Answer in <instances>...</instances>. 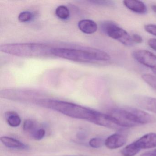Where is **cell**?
Masks as SVG:
<instances>
[{"label": "cell", "instance_id": "1", "mask_svg": "<svg viewBox=\"0 0 156 156\" xmlns=\"http://www.w3.org/2000/svg\"><path fill=\"white\" fill-rule=\"evenodd\" d=\"M36 104L63 115L77 119L91 121L95 110L71 102L53 99L36 100Z\"/></svg>", "mask_w": 156, "mask_h": 156}, {"label": "cell", "instance_id": "2", "mask_svg": "<svg viewBox=\"0 0 156 156\" xmlns=\"http://www.w3.org/2000/svg\"><path fill=\"white\" fill-rule=\"evenodd\" d=\"M51 54L59 58L79 62H107L111 58L109 55L106 52L94 48H88L86 50L67 48H52Z\"/></svg>", "mask_w": 156, "mask_h": 156}, {"label": "cell", "instance_id": "3", "mask_svg": "<svg viewBox=\"0 0 156 156\" xmlns=\"http://www.w3.org/2000/svg\"><path fill=\"white\" fill-rule=\"evenodd\" d=\"M2 52L22 57H41L52 55V48L36 43L9 44L1 46Z\"/></svg>", "mask_w": 156, "mask_h": 156}, {"label": "cell", "instance_id": "4", "mask_svg": "<svg viewBox=\"0 0 156 156\" xmlns=\"http://www.w3.org/2000/svg\"><path fill=\"white\" fill-rule=\"evenodd\" d=\"M101 30L105 34L110 38L116 40L123 45L131 46L135 44L128 33L119 27L116 23L111 21H106L102 23Z\"/></svg>", "mask_w": 156, "mask_h": 156}, {"label": "cell", "instance_id": "5", "mask_svg": "<svg viewBox=\"0 0 156 156\" xmlns=\"http://www.w3.org/2000/svg\"><path fill=\"white\" fill-rule=\"evenodd\" d=\"M133 58L139 63L151 69L156 76V55L149 51L140 50L132 53Z\"/></svg>", "mask_w": 156, "mask_h": 156}, {"label": "cell", "instance_id": "6", "mask_svg": "<svg viewBox=\"0 0 156 156\" xmlns=\"http://www.w3.org/2000/svg\"><path fill=\"white\" fill-rule=\"evenodd\" d=\"M133 121L138 126L151 124L156 121L154 116L142 109L134 108H127Z\"/></svg>", "mask_w": 156, "mask_h": 156}, {"label": "cell", "instance_id": "7", "mask_svg": "<svg viewBox=\"0 0 156 156\" xmlns=\"http://www.w3.org/2000/svg\"><path fill=\"white\" fill-rule=\"evenodd\" d=\"M134 142L140 151L156 147V133L153 132L147 133Z\"/></svg>", "mask_w": 156, "mask_h": 156}, {"label": "cell", "instance_id": "8", "mask_svg": "<svg viewBox=\"0 0 156 156\" xmlns=\"http://www.w3.org/2000/svg\"><path fill=\"white\" fill-rule=\"evenodd\" d=\"M126 136L122 133L112 134L105 140V145L109 149H116L123 147L127 142Z\"/></svg>", "mask_w": 156, "mask_h": 156}, {"label": "cell", "instance_id": "9", "mask_svg": "<svg viewBox=\"0 0 156 156\" xmlns=\"http://www.w3.org/2000/svg\"><path fill=\"white\" fill-rule=\"evenodd\" d=\"M135 101L139 107L156 114V98L139 96L135 98Z\"/></svg>", "mask_w": 156, "mask_h": 156}, {"label": "cell", "instance_id": "10", "mask_svg": "<svg viewBox=\"0 0 156 156\" xmlns=\"http://www.w3.org/2000/svg\"><path fill=\"white\" fill-rule=\"evenodd\" d=\"M124 6L129 10L140 14H146L147 9L144 2L138 0H125L123 1Z\"/></svg>", "mask_w": 156, "mask_h": 156}, {"label": "cell", "instance_id": "11", "mask_svg": "<svg viewBox=\"0 0 156 156\" xmlns=\"http://www.w3.org/2000/svg\"><path fill=\"white\" fill-rule=\"evenodd\" d=\"M1 140L4 146L9 148L26 150L28 148L27 145L20 140L11 137L3 136L1 137Z\"/></svg>", "mask_w": 156, "mask_h": 156}, {"label": "cell", "instance_id": "12", "mask_svg": "<svg viewBox=\"0 0 156 156\" xmlns=\"http://www.w3.org/2000/svg\"><path fill=\"white\" fill-rule=\"evenodd\" d=\"M79 30L86 34H92L96 32L98 25L94 21L89 20H84L80 21L78 23Z\"/></svg>", "mask_w": 156, "mask_h": 156}, {"label": "cell", "instance_id": "13", "mask_svg": "<svg viewBox=\"0 0 156 156\" xmlns=\"http://www.w3.org/2000/svg\"><path fill=\"white\" fill-rule=\"evenodd\" d=\"M5 117L7 123L10 126L12 127H17L21 123L20 117L15 111H7L5 113Z\"/></svg>", "mask_w": 156, "mask_h": 156}, {"label": "cell", "instance_id": "14", "mask_svg": "<svg viewBox=\"0 0 156 156\" xmlns=\"http://www.w3.org/2000/svg\"><path fill=\"white\" fill-rule=\"evenodd\" d=\"M134 142L127 145L121 151L122 156H135L139 151Z\"/></svg>", "mask_w": 156, "mask_h": 156}, {"label": "cell", "instance_id": "15", "mask_svg": "<svg viewBox=\"0 0 156 156\" xmlns=\"http://www.w3.org/2000/svg\"><path fill=\"white\" fill-rule=\"evenodd\" d=\"M39 128L37 123L31 119H26L23 123V130L30 136H31L32 134Z\"/></svg>", "mask_w": 156, "mask_h": 156}, {"label": "cell", "instance_id": "16", "mask_svg": "<svg viewBox=\"0 0 156 156\" xmlns=\"http://www.w3.org/2000/svg\"><path fill=\"white\" fill-rule=\"evenodd\" d=\"M56 16L62 20H66L70 16V11L67 7L65 6H60L55 10Z\"/></svg>", "mask_w": 156, "mask_h": 156}, {"label": "cell", "instance_id": "17", "mask_svg": "<svg viewBox=\"0 0 156 156\" xmlns=\"http://www.w3.org/2000/svg\"><path fill=\"white\" fill-rule=\"evenodd\" d=\"M142 78L151 87L156 90V76L145 74L142 76Z\"/></svg>", "mask_w": 156, "mask_h": 156}, {"label": "cell", "instance_id": "18", "mask_svg": "<svg viewBox=\"0 0 156 156\" xmlns=\"http://www.w3.org/2000/svg\"><path fill=\"white\" fill-rule=\"evenodd\" d=\"M105 141L100 137H94L91 139L89 142V146L94 148H99L105 145Z\"/></svg>", "mask_w": 156, "mask_h": 156}, {"label": "cell", "instance_id": "19", "mask_svg": "<svg viewBox=\"0 0 156 156\" xmlns=\"http://www.w3.org/2000/svg\"><path fill=\"white\" fill-rule=\"evenodd\" d=\"M33 16V15L30 12L23 11L19 14L18 19L21 22H28L32 19Z\"/></svg>", "mask_w": 156, "mask_h": 156}, {"label": "cell", "instance_id": "20", "mask_svg": "<svg viewBox=\"0 0 156 156\" xmlns=\"http://www.w3.org/2000/svg\"><path fill=\"white\" fill-rule=\"evenodd\" d=\"M45 129L39 128L32 134L30 136L35 140H41L45 136Z\"/></svg>", "mask_w": 156, "mask_h": 156}, {"label": "cell", "instance_id": "21", "mask_svg": "<svg viewBox=\"0 0 156 156\" xmlns=\"http://www.w3.org/2000/svg\"><path fill=\"white\" fill-rule=\"evenodd\" d=\"M144 29L147 32L150 34L156 36V24H148L144 26Z\"/></svg>", "mask_w": 156, "mask_h": 156}, {"label": "cell", "instance_id": "22", "mask_svg": "<svg viewBox=\"0 0 156 156\" xmlns=\"http://www.w3.org/2000/svg\"><path fill=\"white\" fill-rule=\"evenodd\" d=\"M90 2L97 4V5H102V6H113L115 3L112 1H92Z\"/></svg>", "mask_w": 156, "mask_h": 156}, {"label": "cell", "instance_id": "23", "mask_svg": "<svg viewBox=\"0 0 156 156\" xmlns=\"http://www.w3.org/2000/svg\"><path fill=\"white\" fill-rule=\"evenodd\" d=\"M131 38L134 44H141L143 41L142 37L138 34H132Z\"/></svg>", "mask_w": 156, "mask_h": 156}, {"label": "cell", "instance_id": "24", "mask_svg": "<svg viewBox=\"0 0 156 156\" xmlns=\"http://www.w3.org/2000/svg\"><path fill=\"white\" fill-rule=\"evenodd\" d=\"M148 44L151 49L156 51V39L151 38L149 39L148 41Z\"/></svg>", "mask_w": 156, "mask_h": 156}, {"label": "cell", "instance_id": "25", "mask_svg": "<svg viewBox=\"0 0 156 156\" xmlns=\"http://www.w3.org/2000/svg\"><path fill=\"white\" fill-rule=\"evenodd\" d=\"M140 156H156V149L144 152L140 155Z\"/></svg>", "mask_w": 156, "mask_h": 156}, {"label": "cell", "instance_id": "26", "mask_svg": "<svg viewBox=\"0 0 156 156\" xmlns=\"http://www.w3.org/2000/svg\"><path fill=\"white\" fill-rule=\"evenodd\" d=\"M151 9L156 13V5H153L151 7Z\"/></svg>", "mask_w": 156, "mask_h": 156}]
</instances>
